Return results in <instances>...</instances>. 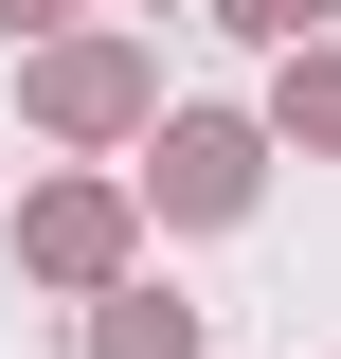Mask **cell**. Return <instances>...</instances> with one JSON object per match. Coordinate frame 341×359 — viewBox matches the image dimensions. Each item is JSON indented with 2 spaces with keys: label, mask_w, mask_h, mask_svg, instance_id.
I'll use <instances>...</instances> for the list:
<instances>
[{
  "label": "cell",
  "mask_w": 341,
  "mask_h": 359,
  "mask_svg": "<svg viewBox=\"0 0 341 359\" xmlns=\"http://www.w3.org/2000/svg\"><path fill=\"white\" fill-rule=\"evenodd\" d=\"M162 198H180V216H234V198H252V144H234V126H180L162 144Z\"/></svg>",
  "instance_id": "1"
},
{
  "label": "cell",
  "mask_w": 341,
  "mask_h": 359,
  "mask_svg": "<svg viewBox=\"0 0 341 359\" xmlns=\"http://www.w3.org/2000/svg\"><path fill=\"white\" fill-rule=\"evenodd\" d=\"M108 359H198V323H180V306H126V323H108Z\"/></svg>",
  "instance_id": "2"
},
{
  "label": "cell",
  "mask_w": 341,
  "mask_h": 359,
  "mask_svg": "<svg viewBox=\"0 0 341 359\" xmlns=\"http://www.w3.org/2000/svg\"><path fill=\"white\" fill-rule=\"evenodd\" d=\"M288 126H323V144H341V72H305V90H288Z\"/></svg>",
  "instance_id": "3"
},
{
  "label": "cell",
  "mask_w": 341,
  "mask_h": 359,
  "mask_svg": "<svg viewBox=\"0 0 341 359\" xmlns=\"http://www.w3.org/2000/svg\"><path fill=\"white\" fill-rule=\"evenodd\" d=\"M234 18H269V36H288V18H323V0H234Z\"/></svg>",
  "instance_id": "4"
},
{
  "label": "cell",
  "mask_w": 341,
  "mask_h": 359,
  "mask_svg": "<svg viewBox=\"0 0 341 359\" xmlns=\"http://www.w3.org/2000/svg\"><path fill=\"white\" fill-rule=\"evenodd\" d=\"M0 18H36V0H0Z\"/></svg>",
  "instance_id": "5"
}]
</instances>
